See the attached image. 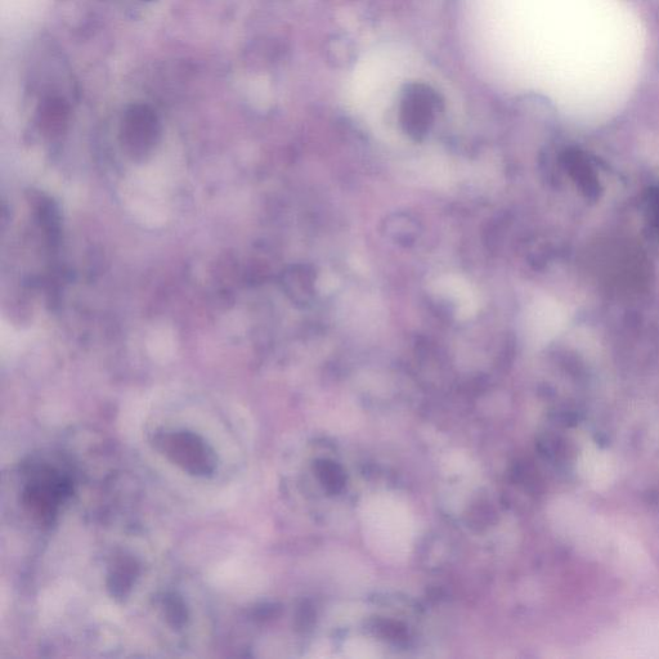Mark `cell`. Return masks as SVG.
Returning <instances> with one entry per match:
<instances>
[{
  "instance_id": "cell-1",
  "label": "cell",
  "mask_w": 659,
  "mask_h": 659,
  "mask_svg": "<svg viewBox=\"0 0 659 659\" xmlns=\"http://www.w3.org/2000/svg\"><path fill=\"white\" fill-rule=\"evenodd\" d=\"M161 454L188 474L210 477L217 473L218 452L212 442L194 429L165 428L156 433Z\"/></svg>"
},
{
  "instance_id": "cell-2",
  "label": "cell",
  "mask_w": 659,
  "mask_h": 659,
  "mask_svg": "<svg viewBox=\"0 0 659 659\" xmlns=\"http://www.w3.org/2000/svg\"><path fill=\"white\" fill-rule=\"evenodd\" d=\"M365 518L369 536L384 554L402 557L407 553L412 523L405 506L389 497H378L367 506Z\"/></svg>"
},
{
  "instance_id": "cell-3",
  "label": "cell",
  "mask_w": 659,
  "mask_h": 659,
  "mask_svg": "<svg viewBox=\"0 0 659 659\" xmlns=\"http://www.w3.org/2000/svg\"><path fill=\"white\" fill-rule=\"evenodd\" d=\"M73 486L69 475L48 463L35 465L24 487L22 500L43 522H52L60 514L61 506L69 500Z\"/></svg>"
},
{
  "instance_id": "cell-4",
  "label": "cell",
  "mask_w": 659,
  "mask_h": 659,
  "mask_svg": "<svg viewBox=\"0 0 659 659\" xmlns=\"http://www.w3.org/2000/svg\"><path fill=\"white\" fill-rule=\"evenodd\" d=\"M123 142L133 158H146L159 140V121L146 106H134L125 115Z\"/></svg>"
}]
</instances>
